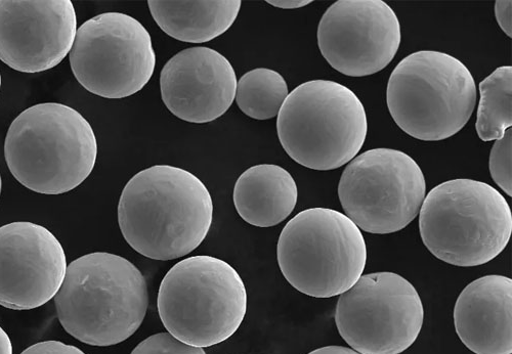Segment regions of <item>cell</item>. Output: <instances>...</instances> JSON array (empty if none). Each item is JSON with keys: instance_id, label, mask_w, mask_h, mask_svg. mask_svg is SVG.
<instances>
[{"instance_id": "obj_1", "label": "cell", "mask_w": 512, "mask_h": 354, "mask_svg": "<svg viewBox=\"0 0 512 354\" xmlns=\"http://www.w3.org/2000/svg\"><path fill=\"white\" fill-rule=\"evenodd\" d=\"M213 220V201L198 177L180 167L155 165L137 173L122 191L118 223L135 251L174 260L197 249Z\"/></svg>"}, {"instance_id": "obj_27", "label": "cell", "mask_w": 512, "mask_h": 354, "mask_svg": "<svg viewBox=\"0 0 512 354\" xmlns=\"http://www.w3.org/2000/svg\"><path fill=\"white\" fill-rule=\"evenodd\" d=\"M0 354H13L12 341L2 327H0Z\"/></svg>"}, {"instance_id": "obj_6", "label": "cell", "mask_w": 512, "mask_h": 354, "mask_svg": "<svg viewBox=\"0 0 512 354\" xmlns=\"http://www.w3.org/2000/svg\"><path fill=\"white\" fill-rule=\"evenodd\" d=\"M280 143L296 163L327 171L351 162L368 131L365 108L349 87L312 80L287 96L277 118Z\"/></svg>"}, {"instance_id": "obj_9", "label": "cell", "mask_w": 512, "mask_h": 354, "mask_svg": "<svg viewBox=\"0 0 512 354\" xmlns=\"http://www.w3.org/2000/svg\"><path fill=\"white\" fill-rule=\"evenodd\" d=\"M426 194L416 161L393 149H373L354 158L340 177L338 197L362 231L389 235L408 227Z\"/></svg>"}, {"instance_id": "obj_2", "label": "cell", "mask_w": 512, "mask_h": 354, "mask_svg": "<svg viewBox=\"0 0 512 354\" xmlns=\"http://www.w3.org/2000/svg\"><path fill=\"white\" fill-rule=\"evenodd\" d=\"M148 303L146 279L136 265L107 252L72 261L55 297L64 330L99 347L131 338L144 322Z\"/></svg>"}, {"instance_id": "obj_13", "label": "cell", "mask_w": 512, "mask_h": 354, "mask_svg": "<svg viewBox=\"0 0 512 354\" xmlns=\"http://www.w3.org/2000/svg\"><path fill=\"white\" fill-rule=\"evenodd\" d=\"M67 268L64 248L47 228L24 221L0 228V305L30 311L47 304Z\"/></svg>"}, {"instance_id": "obj_18", "label": "cell", "mask_w": 512, "mask_h": 354, "mask_svg": "<svg viewBox=\"0 0 512 354\" xmlns=\"http://www.w3.org/2000/svg\"><path fill=\"white\" fill-rule=\"evenodd\" d=\"M150 13L168 36L187 43H205L226 33L235 23L242 2H148Z\"/></svg>"}, {"instance_id": "obj_24", "label": "cell", "mask_w": 512, "mask_h": 354, "mask_svg": "<svg viewBox=\"0 0 512 354\" xmlns=\"http://www.w3.org/2000/svg\"><path fill=\"white\" fill-rule=\"evenodd\" d=\"M512 2H496L495 4V16L498 25L504 31L508 37H512Z\"/></svg>"}, {"instance_id": "obj_5", "label": "cell", "mask_w": 512, "mask_h": 354, "mask_svg": "<svg viewBox=\"0 0 512 354\" xmlns=\"http://www.w3.org/2000/svg\"><path fill=\"white\" fill-rule=\"evenodd\" d=\"M158 313L168 333L199 348L218 345L240 328L247 292L228 262L198 255L178 262L162 280Z\"/></svg>"}, {"instance_id": "obj_26", "label": "cell", "mask_w": 512, "mask_h": 354, "mask_svg": "<svg viewBox=\"0 0 512 354\" xmlns=\"http://www.w3.org/2000/svg\"><path fill=\"white\" fill-rule=\"evenodd\" d=\"M308 354H361L354 349L344 346H325L311 351Z\"/></svg>"}, {"instance_id": "obj_19", "label": "cell", "mask_w": 512, "mask_h": 354, "mask_svg": "<svg viewBox=\"0 0 512 354\" xmlns=\"http://www.w3.org/2000/svg\"><path fill=\"white\" fill-rule=\"evenodd\" d=\"M476 129L483 142L502 139L512 125V67L496 69L480 83Z\"/></svg>"}, {"instance_id": "obj_23", "label": "cell", "mask_w": 512, "mask_h": 354, "mask_svg": "<svg viewBox=\"0 0 512 354\" xmlns=\"http://www.w3.org/2000/svg\"><path fill=\"white\" fill-rule=\"evenodd\" d=\"M21 354H85L76 346L68 345L60 341H44L36 343Z\"/></svg>"}, {"instance_id": "obj_11", "label": "cell", "mask_w": 512, "mask_h": 354, "mask_svg": "<svg viewBox=\"0 0 512 354\" xmlns=\"http://www.w3.org/2000/svg\"><path fill=\"white\" fill-rule=\"evenodd\" d=\"M424 308L415 287L383 272L362 276L341 294L335 323L341 337L361 354H401L417 340Z\"/></svg>"}, {"instance_id": "obj_16", "label": "cell", "mask_w": 512, "mask_h": 354, "mask_svg": "<svg viewBox=\"0 0 512 354\" xmlns=\"http://www.w3.org/2000/svg\"><path fill=\"white\" fill-rule=\"evenodd\" d=\"M462 343L476 354L512 353V281L491 275L466 286L454 307Z\"/></svg>"}, {"instance_id": "obj_28", "label": "cell", "mask_w": 512, "mask_h": 354, "mask_svg": "<svg viewBox=\"0 0 512 354\" xmlns=\"http://www.w3.org/2000/svg\"><path fill=\"white\" fill-rule=\"evenodd\" d=\"M2 188H3V181H2V175H0V195H2Z\"/></svg>"}, {"instance_id": "obj_29", "label": "cell", "mask_w": 512, "mask_h": 354, "mask_svg": "<svg viewBox=\"0 0 512 354\" xmlns=\"http://www.w3.org/2000/svg\"><path fill=\"white\" fill-rule=\"evenodd\" d=\"M0 88H2V74H0Z\"/></svg>"}, {"instance_id": "obj_14", "label": "cell", "mask_w": 512, "mask_h": 354, "mask_svg": "<svg viewBox=\"0 0 512 354\" xmlns=\"http://www.w3.org/2000/svg\"><path fill=\"white\" fill-rule=\"evenodd\" d=\"M77 32L70 0H0V61L28 74L57 67L70 54Z\"/></svg>"}, {"instance_id": "obj_4", "label": "cell", "mask_w": 512, "mask_h": 354, "mask_svg": "<svg viewBox=\"0 0 512 354\" xmlns=\"http://www.w3.org/2000/svg\"><path fill=\"white\" fill-rule=\"evenodd\" d=\"M419 213L423 244L455 267L474 268L492 261L512 233L506 199L492 186L474 180L437 186L424 198Z\"/></svg>"}, {"instance_id": "obj_25", "label": "cell", "mask_w": 512, "mask_h": 354, "mask_svg": "<svg viewBox=\"0 0 512 354\" xmlns=\"http://www.w3.org/2000/svg\"><path fill=\"white\" fill-rule=\"evenodd\" d=\"M267 3L283 10H296L309 6L313 2L311 0H269Z\"/></svg>"}, {"instance_id": "obj_15", "label": "cell", "mask_w": 512, "mask_h": 354, "mask_svg": "<svg viewBox=\"0 0 512 354\" xmlns=\"http://www.w3.org/2000/svg\"><path fill=\"white\" fill-rule=\"evenodd\" d=\"M237 77L230 61L203 47L184 50L160 74L164 105L181 120L204 124L222 117L233 105Z\"/></svg>"}, {"instance_id": "obj_3", "label": "cell", "mask_w": 512, "mask_h": 354, "mask_svg": "<svg viewBox=\"0 0 512 354\" xmlns=\"http://www.w3.org/2000/svg\"><path fill=\"white\" fill-rule=\"evenodd\" d=\"M5 157L22 186L38 194L61 195L91 175L98 142L91 123L75 109L58 103L38 104L11 124Z\"/></svg>"}, {"instance_id": "obj_22", "label": "cell", "mask_w": 512, "mask_h": 354, "mask_svg": "<svg viewBox=\"0 0 512 354\" xmlns=\"http://www.w3.org/2000/svg\"><path fill=\"white\" fill-rule=\"evenodd\" d=\"M131 354H206L203 348L181 342L169 333H159L141 342Z\"/></svg>"}, {"instance_id": "obj_10", "label": "cell", "mask_w": 512, "mask_h": 354, "mask_svg": "<svg viewBox=\"0 0 512 354\" xmlns=\"http://www.w3.org/2000/svg\"><path fill=\"white\" fill-rule=\"evenodd\" d=\"M69 60L85 90L109 100L140 93L156 67L150 33L137 19L122 13L101 14L83 23Z\"/></svg>"}, {"instance_id": "obj_17", "label": "cell", "mask_w": 512, "mask_h": 354, "mask_svg": "<svg viewBox=\"0 0 512 354\" xmlns=\"http://www.w3.org/2000/svg\"><path fill=\"white\" fill-rule=\"evenodd\" d=\"M234 204L247 224L278 226L293 212L298 198L296 183L283 167L255 165L244 171L234 188Z\"/></svg>"}, {"instance_id": "obj_21", "label": "cell", "mask_w": 512, "mask_h": 354, "mask_svg": "<svg viewBox=\"0 0 512 354\" xmlns=\"http://www.w3.org/2000/svg\"><path fill=\"white\" fill-rule=\"evenodd\" d=\"M511 154L512 129L508 128L492 148L489 168L493 181L509 197L512 196Z\"/></svg>"}, {"instance_id": "obj_12", "label": "cell", "mask_w": 512, "mask_h": 354, "mask_svg": "<svg viewBox=\"0 0 512 354\" xmlns=\"http://www.w3.org/2000/svg\"><path fill=\"white\" fill-rule=\"evenodd\" d=\"M318 46L341 74L365 77L388 67L402 39L400 21L382 0H339L323 15Z\"/></svg>"}, {"instance_id": "obj_8", "label": "cell", "mask_w": 512, "mask_h": 354, "mask_svg": "<svg viewBox=\"0 0 512 354\" xmlns=\"http://www.w3.org/2000/svg\"><path fill=\"white\" fill-rule=\"evenodd\" d=\"M287 282L314 298H331L350 290L362 277L367 246L361 230L344 213L310 208L284 227L277 246Z\"/></svg>"}, {"instance_id": "obj_20", "label": "cell", "mask_w": 512, "mask_h": 354, "mask_svg": "<svg viewBox=\"0 0 512 354\" xmlns=\"http://www.w3.org/2000/svg\"><path fill=\"white\" fill-rule=\"evenodd\" d=\"M289 95L287 82L277 71L258 68L244 74L237 83L236 103L255 120L276 117Z\"/></svg>"}, {"instance_id": "obj_7", "label": "cell", "mask_w": 512, "mask_h": 354, "mask_svg": "<svg viewBox=\"0 0 512 354\" xmlns=\"http://www.w3.org/2000/svg\"><path fill=\"white\" fill-rule=\"evenodd\" d=\"M477 86L468 68L451 55L420 51L402 60L387 91L389 111L408 136L440 142L456 134L471 119Z\"/></svg>"}]
</instances>
